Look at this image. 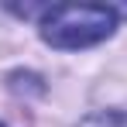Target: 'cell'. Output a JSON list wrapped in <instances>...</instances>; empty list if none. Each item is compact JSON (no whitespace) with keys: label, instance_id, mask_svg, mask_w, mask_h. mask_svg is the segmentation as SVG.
Wrapping results in <instances>:
<instances>
[{"label":"cell","instance_id":"6da1fadb","mask_svg":"<svg viewBox=\"0 0 127 127\" xmlns=\"http://www.w3.org/2000/svg\"><path fill=\"white\" fill-rule=\"evenodd\" d=\"M113 28H117V10L100 3H59L48 7L38 21L41 41L62 52L100 45L113 34Z\"/></svg>","mask_w":127,"mask_h":127},{"label":"cell","instance_id":"7a4b0ae2","mask_svg":"<svg viewBox=\"0 0 127 127\" xmlns=\"http://www.w3.org/2000/svg\"><path fill=\"white\" fill-rule=\"evenodd\" d=\"M83 127H127V113H124V110H106V113L89 117Z\"/></svg>","mask_w":127,"mask_h":127},{"label":"cell","instance_id":"3957f363","mask_svg":"<svg viewBox=\"0 0 127 127\" xmlns=\"http://www.w3.org/2000/svg\"><path fill=\"white\" fill-rule=\"evenodd\" d=\"M0 127H3V124H0Z\"/></svg>","mask_w":127,"mask_h":127}]
</instances>
